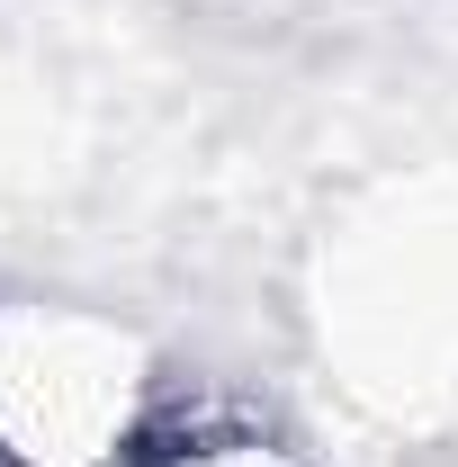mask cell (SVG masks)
Listing matches in <instances>:
<instances>
[{
	"label": "cell",
	"instance_id": "6da1fadb",
	"mask_svg": "<svg viewBox=\"0 0 458 467\" xmlns=\"http://www.w3.org/2000/svg\"><path fill=\"white\" fill-rule=\"evenodd\" d=\"M144 350L72 306H0V467H117L144 431Z\"/></svg>",
	"mask_w": 458,
	"mask_h": 467
},
{
	"label": "cell",
	"instance_id": "7a4b0ae2",
	"mask_svg": "<svg viewBox=\"0 0 458 467\" xmlns=\"http://www.w3.org/2000/svg\"><path fill=\"white\" fill-rule=\"evenodd\" d=\"M117 467H287V450L252 422H189V431H144Z\"/></svg>",
	"mask_w": 458,
	"mask_h": 467
}]
</instances>
